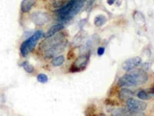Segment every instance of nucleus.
Listing matches in <instances>:
<instances>
[{"label":"nucleus","mask_w":154,"mask_h":116,"mask_svg":"<svg viewBox=\"0 0 154 116\" xmlns=\"http://www.w3.org/2000/svg\"><path fill=\"white\" fill-rule=\"evenodd\" d=\"M21 66L23 67V69H24L27 73L31 74V73L34 72V70H35V69H34V67H32L28 61L23 62V63H21Z\"/></svg>","instance_id":"f3484780"},{"label":"nucleus","mask_w":154,"mask_h":116,"mask_svg":"<svg viewBox=\"0 0 154 116\" xmlns=\"http://www.w3.org/2000/svg\"><path fill=\"white\" fill-rule=\"evenodd\" d=\"M43 37V33L40 30H38L34 33L29 38L24 41L20 46V53L23 56H26L29 53L33 50L36 46L38 41Z\"/></svg>","instance_id":"f03ea898"},{"label":"nucleus","mask_w":154,"mask_h":116,"mask_svg":"<svg viewBox=\"0 0 154 116\" xmlns=\"http://www.w3.org/2000/svg\"><path fill=\"white\" fill-rule=\"evenodd\" d=\"M137 97L140 100H150L153 97V88L147 90H141L137 93Z\"/></svg>","instance_id":"9d476101"},{"label":"nucleus","mask_w":154,"mask_h":116,"mask_svg":"<svg viewBox=\"0 0 154 116\" xmlns=\"http://www.w3.org/2000/svg\"><path fill=\"white\" fill-rule=\"evenodd\" d=\"M118 80L117 85L119 87H133L144 85L149 79V76L143 69L130 70Z\"/></svg>","instance_id":"f257e3e1"},{"label":"nucleus","mask_w":154,"mask_h":116,"mask_svg":"<svg viewBox=\"0 0 154 116\" xmlns=\"http://www.w3.org/2000/svg\"><path fill=\"white\" fill-rule=\"evenodd\" d=\"M141 63H142L141 58L139 57V56H134V57L130 58V59L125 60L122 64V67L125 71L128 72L130 70L137 68L141 64Z\"/></svg>","instance_id":"1a4fd4ad"},{"label":"nucleus","mask_w":154,"mask_h":116,"mask_svg":"<svg viewBox=\"0 0 154 116\" xmlns=\"http://www.w3.org/2000/svg\"><path fill=\"white\" fill-rule=\"evenodd\" d=\"M104 53H105V47H100L97 50V54L99 56H102V55H103Z\"/></svg>","instance_id":"aec40b11"},{"label":"nucleus","mask_w":154,"mask_h":116,"mask_svg":"<svg viewBox=\"0 0 154 116\" xmlns=\"http://www.w3.org/2000/svg\"><path fill=\"white\" fill-rule=\"evenodd\" d=\"M36 0H23L21 3V12L26 13L35 6Z\"/></svg>","instance_id":"9b49d317"},{"label":"nucleus","mask_w":154,"mask_h":116,"mask_svg":"<svg viewBox=\"0 0 154 116\" xmlns=\"http://www.w3.org/2000/svg\"><path fill=\"white\" fill-rule=\"evenodd\" d=\"M31 20L37 26H42L49 21V16L46 12L38 11L31 15Z\"/></svg>","instance_id":"6e6552de"},{"label":"nucleus","mask_w":154,"mask_h":116,"mask_svg":"<svg viewBox=\"0 0 154 116\" xmlns=\"http://www.w3.org/2000/svg\"><path fill=\"white\" fill-rule=\"evenodd\" d=\"M89 56H90V54H89V53L79 56V57L77 58L76 60L73 62L72 67H70V72L75 73L84 70L86 67V66H87L88 63H89Z\"/></svg>","instance_id":"423d86ee"},{"label":"nucleus","mask_w":154,"mask_h":116,"mask_svg":"<svg viewBox=\"0 0 154 116\" xmlns=\"http://www.w3.org/2000/svg\"><path fill=\"white\" fill-rule=\"evenodd\" d=\"M37 81L39 83H42V84H46L49 81V78H48V76L46 74H39L37 76Z\"/></svg>","instance_id":"6ab92c4d"},{"label":"nucleus","mask_w":154,"mask_h":116,"mask_svg":"<svg viewBox=\"0 0 154 116\" xmlns=\"http://www.w3.org/2000/svg\"><path fill=\"white\" fill-rule=\"evenodd\" d=\"M134 93L131 90L127 88H123L119 92V98L121 101H126L133 96Z\"/></svg>","instance_id":"ddd939ff"},{"label":"nucleus","mask_w":154,"mask_h":116,"mask_svg":"<svg viewBox=\"0 0 154 116\" xmlns=\"http://www.w3.org/2000/svg\"><path fill=\"white\" fill-rule=\"evenodd\" d=\"M87 0H72V5L65 15L58 16V19L62 23L69 21L77 13H79Z\"/></svg>","instance_id":"7ed1b4c3"},{"label":"nucleus","mask_w":154,"mask_h":116,"mask_svg":"<svg viewBox=\"0 0 154 116\" xmlns=\"http://www.w3.org/2000/svg\"><path fill=\"white\" fill-rule=\"evenodd\" d=\"M126 107L130 114H137L145 111L147 108V104L140 99L133 98L132 97L126 100Z\"/></svg>","instance_id":"20e7f679"},{"label":"nucleus","mask_w":154,"mask_h":116,"mask_svg":"<svg viewBox=\"0 0 154 116\" xmlns=\"http://www.w3.org/2000/svg\"><path fill=\"white\" fill-rule=\"evenodd\" d=\"M87 1H88V6H89V5H93L96 0H87ZM87 1H86V2H87Z\"/></svg>","instance_id":"4be33fe9"},{"label":"nucleus","mask_w":154,"mask_h":116,"mask_svg":"<svg viewBox=\"0 0 154 116\" xmlns=\"http://www.w3.org/2000/svg\"><path fill=\"white\" fill-rule=\"evenodd\" d=\"M65 40H66L65 34L63 33H60L59 34H56L55 35L52 36L49 38H46L45 40L42 41V43L39 44V49L42 51H45L49 48Z\"/></svg>","instance_id":"39448f33"},{"label":"nucleus","mask_w":154,"mask_h":116,"mask_svg":"<svg viewBox=\"0 0 154 116\" xmlns=\"http://www.w3.org/2000/svg\"><path fill=\"white\" fill-rule=\"evenodd\" d=\"M116 1V0H107V3L109 5H112L115 3Z\"/></svg>","instance_id":"412c9836"},{"label":"nucleus","mask_w":154,"mask_h":116,"mask_svg":"<svg viewBox=\"0 0 154 116\" xmlns=\"http://www.w3.org/2000/svg\"><path fill=\"white\" fill-rule=\"evenodd\" d=\"M63 29H64V25H63V23H58V24L54 25V26H53V27H51L49 30V31H48L45 35H43V37H45V38H49V37H52V36L57 34L58 32H60V30H62Z\"/></svg>","instance_id":"f8f14e48"},{"label":"nucleus","mask_w":154,"mask_h":116,"mask_svg":"<svg viewBox=\"0 0 154 116\" xmlns=\"http://www.w3.org/2000/svg\"><path fill=\"white\" fill-rule=\"evenodd\" d=\"M133 18H134L135 21L137 22V23H138V24L143 25L145 23V17H144L142 12L136 11L134 12V15H133Z\"/></svg>","instance_id":"dca6fc26"},{"label":"nucleus","mask_w":154,"mask_h":116,"mask_svg":"<svg viewBox=\"0 0 154 116\" xmlns=\"http://www.w3.org/2000/svg\"><path fill=\"white\" fill-rule=\"evenodd\" d=\"M52 2V5H53V7L55 8H60L62 7L63 5H65L68 1L67 0H50Z\"/></svg>","instance_id":"a211bd4d"},{"label":"nucleus","mask_w":154,"mask_h":116,"mask_svg":"<svg viewBox=\"0 0 154 116\" xmlns=\"http://www.w3.org/2000/svg\"><path fill=\"white\" fill-rule=\"evenodd\" d=\"M64 61H65V57H64V56L61 55V56L53 57V60H51V63L53 67H60V66L63 65Z\"/></svg>","instance_id":"4468645a"},{"label":"nucleus","mask_w":154,"mask_h":116,"mask_svg":"<svg viewBox=\"0 0 154 116\" xmlns=\"http://www.w3.org/2000/svg\"><path fill=\"white\" fill-rule=\"evenodd\" d=\"M107 21V19L105 16L103 15H99V16H96L94 19V24L96 27H100L102 26H103Z\"/></svg>","instance_id":"2eb2a0df"},{"label":"nucleus","mask_w":154,"mask_h":116,"mask_svg":"<svg viewBox=\"0 0 154 116\" xmlns=\"http://www.w3.org/2000/svg\"><path fill=\"white\" fill-rule=\"evenodd\" d=\"M67 45V40L63 41V42L60 43L56 44L55 46L49 48L46 50L43 51V55L46 58H53L58 55L59 53H62L63 51L65 50Z\"/></svg>","instance_id":"0eeeda50"}]
</instances>
